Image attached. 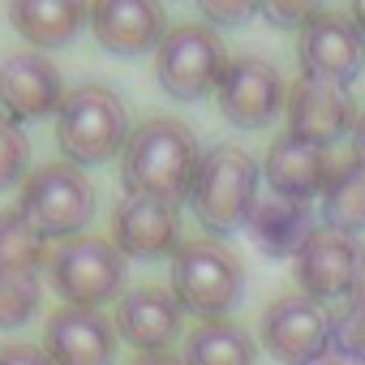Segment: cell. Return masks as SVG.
I'll use <instances>...</instances> for the list:
<instances>
[{
	"mask_svg": "<svg viewBox=\"0 0 365 365\" xmlns=\"http://www.w3.org/2000/svg\"><path fill=\"white\" fill-rule=\"evenodd\" d=\"M352 26L365 35V0H352Z\"/></svg>",
	"mask_w": 365,
	"mask_h": 365,
	"instance_id": "836d02e7",
	"label": "cell"
},
{
	"mask_svg": "<svg viewBox=\"0 0 365 365\" xmlns=\"http://www.w3.org/2000/svg\"><path fill=\"white\" fill-rule=\"evenodd\" d=\"M65 103V78L43 52H14L0 61V112L14 125L56 116Z\"/></svg>",
	"mask_w": 365,
	"mask_h": 365,
	"instance_id": "8fae6325",
	"label": "cell"
},
{
	"mask_svg": "<svg viewBox=\"0 0 365 365\" xmlns=\"http://www.w3.org/2000/svg\"><path fill=\"white\" fill-rule=\"evenodd\" d=\"M258 180H262V168L250 150H241L232 142L202 150V168H198L194 194H190L194 220L211 237H228V232L245 228V220L258 202Z\"/></svg>",
	"mask_w": 365,
	"mask_h": 365,
	"instance_id": "3957f363",
	"label": "cell"
},
{
	"mask_svg": "<svg viewBox=\"0 0 365 365\" xmlns=\"http://www.w3.org/2000/svg\"><path fill=\"white\" fill-rule=\"evenodd\" d=\"M48 237L35 228V220L22 207L0 211V271H26L39 275V267H48Z\"/></svg>",
	"mask_w": 365,
	"mask_h": 365,
	"instance_id": "603a6c76",
	"label": "cell"
},
{
	"mask_svg": "<svg viewBox=\"0 0 365 365\" xmlns=\"http://www.w3.org/2000/svg\"><path fill=\"white\" fill-rule=\"evenodd\" d=\"M202 168L198 133L185 120L155 116L129 133L120 155V185L129 198H159V202H190L194 180Z\"/></svg>",
	"mask_w": 365,
	"mask_h": 365,
	"instance_id": "6da1fadb",
	"label": "cell"
},
{
	"mask_svg": "<svg viewBox=\"0 0 365 365\" xmlns=\"http://www.w3.org/2000/svg\"><path fill=\"white\" fill-rule=\"evenodd\" d=\"M31 168V142L22 133V125H14L5 112H0V194L22 185Z\"/></svg>",
	"mask_w": 365,
	"mask_h": 365,
	"instance_id": "d4e9b609",
	"label": "cell"
},
{
	"mask_svg": "<svg viewBox=\"0 0 365 365\" xmlns=\"http://www.w3.org/2000/svg\"><path fill=\"white\" fill-rule=\"evenodd\" d=\"M258 14L275 31H305L322 14V0H258Z\"/></svg>",
	"mask_w": 365,
	"mask_h": 365,
	"instance_id": "484cf974",
	"label": "cell"
},
{
	"mask_svg": "<svg viewBox=\"0 0 365 365\" xmlns=\"http://www.w3.org/2000/svg\"><path fill=\"white\" fill-rule=\"evenodd\" d=\"M198 14L211 26H245L258 14V0H198Z\"/></svg>",
	"mask_w": 365,
	"mask_h": 365,
	"instance_id": "83f0119b",
	"label": "cell"
},
{
	"mask_svg": "<svg viewBox=\"0 0 365 365\" xmlns=\"http://www.w3.org/2000/svg\"><path fill=\"white\" fill-rule=\"evenodd\" d=\"M215 99H220V112L228 116V125L262 129L279 116V108L288 99V86H284V78L271 61L245 52V56H228V65L220 73V86H215Z\"/></svg>",
	"mask_w": 365,
	"mask_h": 365,
	"instance_id": "9c48e42d",
	"label": "cell"
},
{
	"mask_svg": "<svg viewBox=\"0 0 365 365\" xmlns=\"http://www.w3.org/2000/svg\"><path fill=\"white\" fill-rule=\"evenodd\" d=\"M241 292H245V267L224 241L215 237L180 241V250L172 254V297L185 314L228 318Z\"/></svg>",
	"mask_w": 365,
	"mask_h": 365,
	"instance_id": "277c9868",
	"label": "cell"
},
{
	"mask_svg": "<svg viewBox=\"0 0 365 365\" xmlns=\"http://www.w3.org/2000/svg\"><path fill=\"white\" fill-rule=\"evenodd\" d=\"M56 146L73 168H95L108 163L112 155H125L129 146L125 99L99 82H82L65 91V103L56 112Z\"/></svg>",
	"mask_w": 365,
	"mask_h": 365,
	"instance_id": "7a4b0ae2",
	"label": "cell"
},
{
	"mask_svg": "<svg viewBox=\"0 0 365 365\" xmlns=\"http://www.w3.org/2000/svg\"><path fill=\"white\" fill-rule=\"evenodd\" d=\"M180 365H258V344L241 322L228 318H202L185 335Z\"/></svg>",
	"mask_w": 365,
	"mask_h": 365,
	"instance_id": "44dd1931",
	"label": "cell"
},
{
	"mask_svg": "<svg viewBox=\"0 0 365 365\" xmlns=\"http://www.w3.org/2000/svg\"><path fill=\"white\" fill-rule=\"evenodd\" d=\"M348 309H361L365 314V254H361V267H356V279H352V288H348Z\"/></svg>",
	"mask_w": 365,
	"mask_h": 365,
	"instance_id": "f546056e",
	"label": "cell"
},
{
	"mask_svg": "<svg viewBox=\"0 0 365 365\" xmlns=\"http://www.w3.org/2000/svg\"><path fill=\"white\" fill-rule=\"evenodd\" d=\"M284 108H288V133L305 138L314 146H331L335 138L352 133V125H356V108H352L348 86H331V82H318L305 73L288 86Z\"/></svg>",
	"mask_w": 365,
	"mask_h": 365,
	"instance_id": "5bb4252c",
	"label": "cell"
},
{
	"mask_svg": "<svg viewBox=\"0 0 365 365\" xmlns=\"http://www.w3.org/2000/svg\"><path fill=\"white\" fill-rule=\"evenodd\" d=\"M356 267H361L356 237L335 232V228H314L309 241L292 258V279H297L301 297L327 305V301H344L348 297V288L356 279Z\"/></svg>",
	"mask_w": 365,
	"mask_h": 365,
	"instance_id": "30bf717a",
	"label": "cell"
},
{
	"mask_svg": "<svg viewBox=\"0 0 365 365\" xmlns=\"http://www.w3.org/2000/svg\"><path fill=\"white\" fill-rule=\"evenodd\" d=\"M262 348L284 361V365H314L335 348V327L327 305L301 297V292H284L279 301H271L262 309Z\"/></svg>",
	"mask_w": 365,
	"mask_h": 365,
	"instance_id": "ba28073f",
	"label": "cell"
},
{
	"mask_svg": "<svg viewBox=\"0 0 365 365\" xmlns=\"http://www.w3.org/2000/svg\"><path fill=\"white\" fill-rule=\"evenodd\" d=\"M331 327H335V352L365 361V314L344 305V309L331 318Z\"/></svg>",
	"mask_w": 365,
	"mask_h": 365,
	"instance_id": "4316f807",
	"label": "cell"
},
{
	"mask_svg": "<svg viewBox=\"0 0 365 365\" xmlns=\"http://www.w3.org/2000/svg\"><path fill=\"white\" fill-rule=\"evenodd\" d=\"M91 5L86 0H9V22L14 31L31 43V52L48 48H65L73 43V35L86 26Z\"/></svg>",
	"mask_w": 365,
	"mask_h": 365,
	"instance_id": "ffe728a7",
	"label": "cell"
},
{
	"mask_svg": "<svg viewBox=\"0 0 365 365\" xmlns=\"http://www.w3.org/2000/svg\"><path fill=\"white\" fill-rule=\"evenodd\" d=\"M35 228L52 241H69V237H82V228L91 224L95 215V190L82 168L73 163H43L35 168L26 180H22V202H18Z\"/></svg>",
	"mask_w": 365,
	"mask_h": 365,
	"instance_id": "52a82bcc",
	"label": "cell"
},
{
	"mask_svg": "<svg viewBox=\"0 0 365 365\" xmlns=\"http://www.w3.org/2000/svg\"><path fill=\"white\" fill-rule=\"evenodd\" d=\"M245 232L254 241V250L262 258H297V250L309 241L314 232V211L301 198H284V194H258Z\"/></svg>",
	"mask_w": 365,
	"mask_h": 365,
	"instance_id": "d6986e66",
	"label": "cell"
},
{
	"mask_svg": "<svg viewBox=\"0 0 365 365\" xmlns=\"http://www.w3.org/2000/svg\"><path fill=\"white\" fill-rule=\"evenodd\" d=\"M112 245L125 258H168L180 250V211L159 198H120L112 215Z\"/></svg>",
	"mask_w": 365,
	"mask_h": 365,
	"instance_id": "2e32d148",
	"label": "cell"
},
{
	"mask_svg": "<svg viewBox=\"0 0 365 365\" xmlns=\"http://www.w3.org/2000/svg\"><path fill=\"white\" fill-rule=\"evenodd\" d=\"M352 163L365 168V112H356V125H352Z\"/></svg>",
	"mask_w": 365,
	"mask_h": 365,
	"instance_id": "4dcf8cb0",
	"label": "cell"
},
{
	"mask_svg": "<svg viewBox=\"0 0 365 365\" xmlns=\"http://www.w3.org/2000/svg\"><path fill=\"white\" fill-rule=\"evenodd\" d=\"M91 35L112 56H142L163 43L168 14L159 0H91Z\"/></svg>",
	"mask_w": 365,
	"mask_h": 365,
	"instance_id": "9a60e30c",
	"label": "cell"
},
{
	"mask_svg": "<svg viewBox=\"0 0 365 365\" xmlns=\"http://www.w3.org/2000/svg\"><path fill=\"white\" fill-rule=\"evenodd\" d=\"M335 163H331V150L327 146H314L305 138H275L267 159H262V176H267V190L271 194H284V198H301L309 202L314 194L327 190Z\"/></svg>",
	"mask_w": 365,
	"mask_h": 365,
	"instance_id": "ac0fdd59",
	"label": "cell"
},
{
	"mask_svg": "<svg viewBox=\"0 0 365 365\" xmlns=\"http://www.w3.org/2000/svg\"><path fill=\"white\" fill-rule=\"evenodd\" d=\"M43 352L52 365H116V327L99 309L61 305L43 322Z\"/></svg>",
	"mask_w": 365,
	"mask_h": 365,
	"instance_id": "4fadbf2b",
	"label": "cell"
},
{
	"mask_svg": "<svg viewBox=\"0 0 365 365\" xmlns=\"http://www.w3.org/2000/svg\"><path fill=\"white\" fill-rule=\"evenodd\" d=\"M224 65H228V48H224L220 31L215 26H202V22H180V26H172L163 35V43L155 48V78L180 103L207 99L220 86Z\"/></svg>",
	"mask_w": 365,
	"mask_h": 365,
	"instance_id": "8992f818",
	"label": "cell"
},
{
	"mask_svg": "<svg viewBox=\"0 0 365 365\" xmlns=\"http://www.w3.org/2000/svg\"><path fill=\"white\" fill-rule=\"evenodd\" d=\"M314 365H365V361H356V356H344V352H335V348H331V352H327L322 361H314Z\"/></svg>",
	"mask_w": 365,
	"mask_h": 365,
	"instance_id": "d6a6232c",
	"label": "cell"
},
{
	"mask_svg": "<svg viewBox=\"0 0 365 365\" xmlns=\"http://www.w3.org/2000/svg\"><path fill=\"white\" fill-rule=\"evenodd\" d=\"M39 275L26 271H0V331L5 327H22L35 309H39Z\"/></svg>",
	"mask_w": 365,
	"mask_h": 365,
	"instance_id": "cb8c5ba5",
	"label": "cell"
},
{
	"mask_svg": "<svg viewBox=\"0 0 365 365\" xmlns=\"http://www.w3.org/2000/svg\"><path fill=\"white\" fill-rule=\"evenodd\" d=\"M301 73L331 82V86H348L365 73V35L352 26V18L344 14H318L305 31H301Z\"/></svg>",
	"mask_w": 365,
	"mask_h": 365,
	"instance_id": "7c38bea8",
	"label": "cell"
},
{
	"mask_svg": "<svg viewBox=\"0 0 365 365\" xmlns=\"http://www.w3.org/2000/svg\"><path fill=\"white\" fill-rule=\"evenodd\" d=\"M48 284L65 305L99 309L125 292V254L103 237H69L48 258Z\"/></svg>",
	"mask_w": 365,
	"mask_h": 365,
	"instance_id": "5b68a950",
	"label": "cell"
},
{
	"mask_svg": "<svg viewBox=\"0 0 365 365\" xmlns=\"http://www.w3.org/2000/svg\"><path fill=\"white\" fill-rule=\"evenodd\" d=\"M322 228L335 232H365V168L361 163H335L327 190H322Z\"/></svg>",
	"mask_w": 365,
	"mask_h": 365,
	"instance_id": "7402d4cb",
	"label": "cell"
},
{
	"mask_svg": "<svg viewBox=\"0 0 365 365\" xmlns=\"http://www.w3.org/2000/svg\"><path fill=\"white\" fill-rule=\"evenodd\" d=\"M0 365H52V361L35 344H0Z\"/></svg>",
	"mask_w": 365,
	"mask_h": 365,
	"instance_id": "f1b7e54d",
	"label": "cell"
},
{
	"mask_svg": "<svg viewBox=\"0 0 365 365\" xmlns=\"http://www.w3.org/2000/svg\"><path fill=\"white\" fill-rule=\"evenodd\" d=\"M180 318L185 309L176 305V297L168 288H133L116 301V339H125L138 352H168L180 339Z\"/></svg>",
	"mask_w": 365,
	"mask_h": 365,
	"instance_id": "e0dca14e",
	"label": "cell"
},
{
	"mask_svg": "<svg viewBox=\"0 0 365 365\" xmlns=\"http://www.w3.org/2000/svg\"><path fill=\"white\" fill-rule=\"evenodd\" d=\"M129 365H180V356H172V352H142Z\"/></svg>",
	"mask_w": 365,
	"mask_h": 365,
	"instance_id": "1f68e13d",
	"label": "cell"
}]
</instances>
